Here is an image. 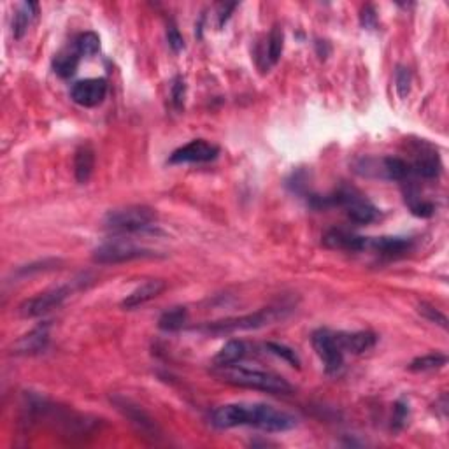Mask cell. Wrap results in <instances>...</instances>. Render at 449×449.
Returning a JSON list of instances; mask_svg holds the SVG:
<instances>
[{"instance_id":"1","label":"cell","mask_w":449,"mask_h":449,"mask_svg":"<svg viewBox=\"0 0 449 449\" xmlns=\"http://www.w3.org/2000/svg\"><path fill=\"white\" fill-rule=\"evenodd\" d=\"M209 422L218 430L253 427L268 434L288 432L297 427V418L289 412L279 411L267 404H246V402L220 405L211 412Z\"/></svg>"},{"instance_id":"2","label":"cell","mask_w":449,"mask_h":449,"mask_svg":"<svg viewBox=\"0 0 449 449\" xmlns=\"http://www.w3.org/2000/svg\"><path fill=\"white\" fill-rule=\"evenodd\" d=\"M218 376H220L225 383L232 384V386L247 388V390L267 391V393L279 395H286L293 391V386L285 379V377L278 376V374L267 372V370L226 365L218 367Z\"/></svg>"},{"instance_id":"3","label":"cell","mask_w":449,"mask_h":449,"mask_svg":"<svg viewBox=\"0 0 449 449\" xmlns=\"http://www.w3.org/2000/svg\"><path fill=\"white\" fill-rule=\"evenodd\" d=\"M314 207H342L346 213V216L353 221V223L358 225H369L372 221L377 220L379 216V211L377 207L367 199L363 193H360L358 190L353 188V186H341V188L335 190L332 195L328 197H314Z\"/></svg>"},{"instance_id":"4","label":"cell","mask_w":449,"mask_h":449,"mask_svg":"<svg viewBox=\"0 0 449 449\" xmlns=\"http://www.w3.org/2000/svg\"><path fill=\"white\" fill-rule=\"evenodd\" d=\"M285 313L286 307H265V309L256 311V313L207 323L206 327L199 328V330L206 335H213V337H221V335H230L235 334V332L258 330V328L267 327V325L274 323V321L282 320Z\"/></svg>"},{"instance_id":"5","label":"cell","mask_w":449,"mask_h":449,"mask_svg":"<svg viewBox=\"0 0 449 449\" xmlns=\"http://www.w3.org/2000/svg\"><path fill=\"white\" fill-rule=\"evenodd\" d=\"M157 221L155 209L146 206H130L109 211L104 218V226L112 233H136L153 226Z\"/></svg>"},{"instance_id":"6","label":"cell","mask_w":449,"mask_h":449,"mask_svg":"<svg viewBox=\"0 0 449 449\" xmlns=\"http://www.w3.org/2000/svg\"><path fill=\"white\" fill-rule=\"evenodd\" d=\"M155 253L143 246L130 242L126 239H115L102 244L93 251V261L100 265H116L125 261L139 260V258H153Z\"/></svg>"},{"instance_id":"7","label":"cell","mask_w":449,"mask_h":449,"mask_svg":"<svg viewBox=\"0 0 449 449\" xmlns=\"http://www.w3.org/2000/svg\"><path fill=\"white\" fill-rule=\"evenodd\" d=\"M313 342V348L316 351V355L320 356V360L323 362L325 370L327 374H335L342 369V363H344V351L341 349V346L335 341V335L330 330H325L320 328L313 334L311 337Z\"/></svg>"},{"instance_id":"8","label":"cell","mask_w":449,"mask_h":449,"mask_svg":"<svg viewBox=\"0 0 449 449\" xmlns=\"http://www.w3.org/2000/svg\"><path fill=\"white\" fill-rule=\"evenodd\" d=\"M111 402L115 404V408L118 409V411L122 412V415L125 416L130 423H132L134 429H136L139 434H143V437H146V439H151V441L160 439L162 437L160 429H158L155 419L151 418L144 409H141L139 405H136L132 401H129V398L125 397H112Z\"/></svg>"},{"instance_id":"9","label":"cell","mask_w":449,"mask_h":449,"mask_svg":"<svg viewBox=\"0 0 449 449\" xmlns=\"http://www.w3.org/2000/svg\"><path fill=\"white\" fill-rule=\"evenodd\" d=\"M70 295L69 286H58V288L48 289L44 293L32 297V299L25 300L20 306V316L21 318H41L44 314L51 313L53 309L60 307L63 300Z\"/></svg>"},{"instance_id":"10","label":"cell","mask_w":449,"mask_h":449,"mask_svg":"<svg viewBox=\"0 0 449 449\" xmlns=\"http://www.w3.org/2000/svg\"><path fill=\"white\" fill-rule=\"evenodd\" d=\"M220 155V148L204 139H195L185 146L178 148L169 157V164H206L213 162Z\"/></svg>"},{"instance_id":"11","label":"cell","mask_w":449,"mask_h":449,"mask_svg":"<svg viewBox=\"0 0 449 449\" xmlns=\"http://www.w3.org/2000/svg\"><path fill=\"white\" fill-rule=\"evenodd\" d=\"M105 95H108V81L104 77L77 81L70 88V98L81 108H97L104 102Z\"/></svg>"},{"instance_id":"12","label":"cell","mask_w":449,"mask_h":449,"mask_svg":"<svg viewBox=\"0 0 449 449\" xmlns=\"http://www.w3.org/2000/svg\"><path fill=\"white\" fill-rule=\"evenodd\" d=\"M323 244L328 249L349 251V253H360L369 249L370 237L358 235V233L348 232V230H328L323 235Z\"/></svg>"},{"instance_id":"13","label":"cell","mask_w":449,"mask_h":449,"mask_svg":"<svg viewBox=\"0 0 449 449\" xmlns=\"http://www.w3.org/2000/svg\"><path fill=\"white\" fill-rule=\"evenodd\" d=\"M49 342V323H42L39 327H35L34 330H30L28 334H25L23 337L18 339L13 346L14 355H39V353L44 351L48 348Z\"/></svg>"},{"instance_id":"14","label":"cell","mask_w":449,"mask_h":449,"mask_svg":"<svg viewBox=\"0 0 449 449\" xmlns=\"http://www.w3.org/2000/svg\"><path fill=\"white\" fill-rule=\"evenodd\" d=\"M165 288H167V285H165V281H162V279H151V281L143 282V285L137 286L130 295H126L125 299H123L122 307L126 311L137 309V307L144 306V304H148L150 300L162 295V292H164Z\"/></svg>"},{"instance_id":"15","label":"cell","mask_w":449,"mask_h":449,"mask_svg":"<svg viewBox=\"0 0 449 449\" xmlns=\"http://www.w3.org/2000/svg\"><path fill=\"white\" fill-rule=\"evenodd\" d=\"M335 335V341L341 346L342 351L353 353V355H362V353L369 351L376 346V334L374 332H353V334H348V332H339Z\"/></svg>"},{"instance_id":"16","label":"cell","mask_w":449,"mask_h":449,"mask_svg":"<svg viewBox=\"0 0 449 449\" xmlns=\"http://www.w3.org/2000/svg\"><path fill=\"white\" fill-rule=\"evenodd\" d=\"M95 169V151L90 144H83L77 148L76 157H74V174H76L77 183L84 185L90 181Z\"/></svg>"},{"instance_id":"17","label":"cell","mask_w":449,"mask_h":449,"mask_svg":"<svg viewBox=\"0 0 449 449\" xmlns=\"http://www.w3.org/2000/svg\"><path fill=\"white\" fill-rule=\"evenodd\" d=\"M411 247V240L404 239V237H377V239H370L369 249L376 251L379 254H386V256H395Z\"/></svg>"},{"instance_id":"18","label":"cell","mask_w":449,"mask_h":449,"mask_svg":"<svg viewBox=\"0 0 449 449\" xmlns=\"http://www.w3.org/2000/svg\"><path fill=\"white\" fill-rule=\"evenodd\" d=\"M37 9L39 6L35 2H23L20 6V9L14 14V21H13V35L14 39H21L25 34H27L28 27H30L32 21L37 16Z\"/></svg>"},{"instance_id":"19","label":"cell","mask_w":449,"mask_h":449,"mask_svg":"<svg viewBox=\"0 0 449 449\" xmlns=\"http://www.w3.org/2000/svg\"><path fill=\"white\" fill-rule=\"evenodd\" d=\"M441 160L437 153H425L411 165V172L423 179H434L441 174Z\"/></svg>"},{"instance_id":"20","label":"cell","mask_w":449,"mask_h":449,"mask_svg":"<svg viewBox=\"0 0 449 449\" xmlns=\"http://www.w3.org/2000/svg\"><path fill=\"white\" fill-rule=\"evenodd\" d=\"M246 355V344L242 341H228L221 348V351L214 356V365L216 367H226V365H235L239 360L244 358Z\"/></svg>"},{"instance_id":"21","label":"cell","mask_w":449,"mask_h":449,"mask_svg":"<svg viewBox=\"0 0 449 449\" xmlns=\"http://www.w3.org/2000/svg\"><path fill=\"white\" fill-rule=\"evenodd\" d=\"M282 48H285V35H282L281 27L275 25L272 28L271 35H268L267 51H265V67L267 69H271V67H274L279 62V58L282 55Z\"/></svg>"},{"instance_id":"22","label":"cell","mask_w":449,"mask_h":449,"mask_svg":"<svg viewBox=\"0 0 449 449\" xmlns=\"http://www.w3.org/2000/svg\"><path fill=\"white\" fill-rule=\"evenodd\" d=\"M188 321V311L186 307H174L171 311H165L158 320V327L164 332H178Z\"/></svg>"},{"instance_id":"23","label":"cell","mask_w":449,"mask_h":449,"mask_svg":"<svg viewBox=\"0 0 449 449\" xmlns=\"http://www.w3.org/2000/svg\"><path fill=\"white\" fill-rule=\"evenodd\" d=\"M77 65H79V55L74 53H60L53 60V69L60 77H70L76 74Z\"/></svg>"},{"instance_id":"24","label":"cell","mask_w":449,"mask_h":449,"mask_svg":"<svg viewBox=\"0 0 449 449\" xmlns=\"http://www.w3.org/2000/svg\"><path fill=\"white\" fill-rule=\"evenodd\" d=\"M448 363V356L443 353H430V355L419 356V358L412 360L409 370L412 372H427V370H436L441 369Z\"/></svg>"},{"instance_id":"25","label":"cell","mask_w":449,"mask_h":449,"mask_svg":"<svg viewBox=\"0 0 449 449\" xmlns=\"http://www.w3.org/2000/svg\"><path fill=\"white\" fill-rule=\"evenodd\" d=\"M100 49V39L93 32H84L76 39V53L79 56H93Z\"/></svg>"},{"instance_id":"26","label":"cell","mask_w":449,"mask_h":449,"mask_svg":"<svg viewBox=\"0 0 449 449\" xmlns=\"http://www.w3.org/2000/svg\"><path fill=\"white\" fill-rule=\"evenodd\" d=\"M405 202H408L411 213L418 218H430L434 214V211H436L432 202L418 199V197L412 195V193H405Z\"/></svg>"},{"instance_id":"27","label":"cell","mask_w":449,"mask_h":449,"mask_svg":"<svg viewBox=\"0 0 449 449\" xmlns=\"http://www.w3.org/2000/svg\"><path fill=\"white\" fill-rule=\"evenodd\" d=\"M265 348H267L268 351L272 353V355L279 356V358H282L285 362H288L292 367L300 369V358L292 348H288V346H285V344H279V342H267V346H265Z\"/></svg>"},{"instance_id":"28","label":"cell","mask_w":449,"mask_h":449,"mask_svg":"<svg viewBox=\"0 0 449 449\" xmlns=\"http://www.w3.org/2000/svg\"><path fill=\"white\" fill-rule=\"evenodd\" d=\"M411 83H412V77L408 67H402V65L397 67V72H395V84H397L398 97L408 98L409 91H411Z\"/></svg>"},{"instance_id":"29","label":"cell","mask_w":449,"mask_h":449,"mask_svg":"<svg viewBox=\"0 0 449 449\" xmlns=\"http://www.w3.org/2000/svg\"><path fill=\"white\" fill-rule=\"evenodd\" d=\"M418 311H419V314H422L423 318H427V320L430 321V323L439 325V327L444 328V330L448 328V318L444 316V314L441 313L439 309H436L434 306H430V304H425V302L419 304Z\"/></svg>"},{"instance_id":"30","label":"cell","mask_w":449,"mask_h":449,"mask_svg":"<svg viewBox=\"0 0 449 449\" xmlns=\"http://www.w3.org/2000/svg\"><path fill=\"white\" fill-rule=\"evenodd\" d=\"M171 97H172V104H174V108L178 109V111L179 109H183V105H185V97H186V84L181 76H178L174 81H172Z\"/></svg>"},{"instance_id":"31","label":"cell","mask_w":449,"mask_h":449,"mask_svg":"<svg viewBox=\"0 0 449 449\" xmlns=\"http://www.w3.org/2000/svg\"><path fill=\"white\" fill-rule=\"evenodd\" d=\"M409 419V405L405 402H397L393 408V418H391V429L402 430Z\"/></svg>"},{"instance_id":"32","label":"cell","mask_w":449,"mask_h":449,"mask_svg":"<svg viewBox=\"0 0 449 449\" xmlns=\"http://www.w3.org/2000/svg\"><path fill=\"white\" fill-rule=\"evenodd\" d=\"M167 42L174 53H179L185 49V41H183V35L179 34L176 25H169L167 27Z\"/></svg>"},{"instance_id":"33","label":"cell","mask_w":449,"mask_h":449,"mask_svg":"<svg viewBox=\"0 0 449 449\" xmlns=\"http://www.w3.org/2000/svg\"><path fill=\"white\" fill-rule=\"evenodd\" d=\"M360 25L367 30H374L377 27V14L372 6H365L360 13Z\"/></svg>"},{"instance_id":"34","label":"cell","mask_w":449,"mask_h":449,"mask_svg":"<svg viewBox=\"0 0 449 449\" xmlns=\"http://www.w3.org/2000/svg\"><path fill=\"white\" fill-rule=\"evenodd\" d=\"M58 263H60L58 260H44V261H37V263H32V265H27V267L20 268V272H18V274L27 275V274H32V272L49 271V268H53V267H55V265H58Z\"/></svg>"},{"instance_id":"35","label":"cell","mask_w":449,"mask_h":449,"mask_svg":"<svg viewBox=\"0 0 449 449\" xmlns=\"http://www.w3.org/2000/svg\"><path fill=\"white\" fill-rule=\"evenodd\" d=\"M237 6H239V4H237V2H233V4H223V6H221L220 14H218V27H220V28L223 27L226 21H228V18H230V14H232V11L235 9Z\"/></svg>"}]
</instances>
